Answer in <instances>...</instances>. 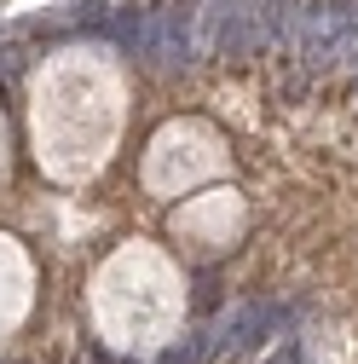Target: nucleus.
I'll return each instance as SVG.
<instances>
[{
    "label": "nucleus",
    "mask_w": 358,
    "mask_h": 364,
    "mask_svg": "<svg viewBox=\"0 0 358 364\" xmlns=\"http://www.w3.org/2000/svg\"><path fill=\"white\" fill-rule=\"evenodd\" d=\"M278 324H283L278 301H243V306H232V312L208 330V336H214V358H237V353L260 347V341L272 336Z\"/></svg>",
    "instance_id": "nucleus-2"
},
{
    "label": "nucleus",
    "mask_w": 358,
    "mask_h": 364,
    "mask_svg": "<svg viewBox=\"0 0 358 364\" xmlns=\"http://www.w3.org/2000/svg\"><path fill=\"white\" fill-rule=\"evenodd\" d=\"M110 35L121 41V53L145 58V64H156V70H179V64H191V29H185V18H179L173 6L121 12V18L110 23Z\"/></svg>",
    "instance_id": "nucleus-1"
},
{
    "label": "nucleus",
    "mask_w": 358,
    "mask_h": 364,
    "mask_svg": "<svg viewBox=\"0 0 358 364\" xmlns=\"http://www.w3.org/2000/svg\"><path fill=\"white\" fill-rule=\"evenodd\" d=\"M208 358H214V336L197 330V336H185V341H173L156 364H208Z\"/></svg>",
    "instance_id": "nucleus-3"
}]
</instances>
